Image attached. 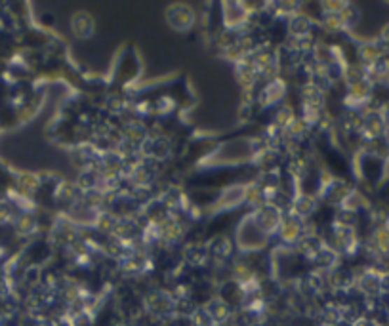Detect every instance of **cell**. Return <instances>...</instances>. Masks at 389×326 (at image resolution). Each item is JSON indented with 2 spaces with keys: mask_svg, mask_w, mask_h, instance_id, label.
<instances>
[{
  "mask_svg": "<svg viewBox=\"0 0 389 326\" xmlns=\"http://www.w3.org/2000/svg\"><path fill=\"white\" fill-rule=\"evenodd\" d=\"M382 44L386 48H389V25L383 29V35H382Z\"/></svg>",
  "mask_w": 389,
  "mask_h": 326,
  "instance_id": "cell-1",
  "label": "cell"
}]
</instances>
